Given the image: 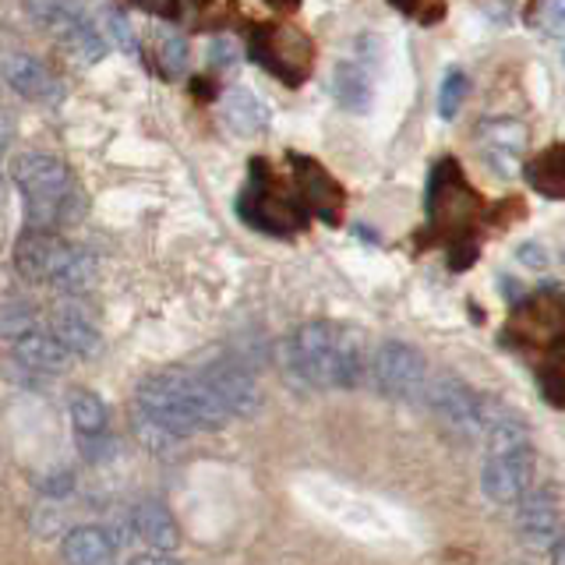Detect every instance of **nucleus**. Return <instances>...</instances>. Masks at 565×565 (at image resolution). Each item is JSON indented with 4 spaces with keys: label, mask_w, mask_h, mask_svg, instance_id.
<instances>
[{
    "label": "nucleus",
    "mask_w": 565,
    "mask_h": 565,
    "mask_svg": "<svg viewBox=\"0 0 565 565\" xmlns=\"http://www.w3.org/2000/svg\"><path fill=\"white\" fill-rule=\"evenodd\" d=\"M290 358L297 375L315 388H353L361 382V347L335 322H308L294 332Z\"/></svg>",
    "instance_id": "1"
},
{
    "label": "nucleus",
    "mask_w": 565,
    "mask_h": 565,
    "mask_svg": "<svg viewBox=\"0 0 565 565\" xmlns=\"http://www.w3.org/2000/svg\"><path fill=\"white\" fill-rule=\"evenodd\" d=\"M14 184L25 194V212H29V230L40 234H57V226H64L75 212V181L71 170L61 163L57 156L46 152H25L14 159L11 167Z\"/></svg>",
    "instance_id": "2"
},
{
    "label": "nucleus",
    "mask_w": 565,
    "mask_h": 565,
    "mask_svg": "<svg viewBox=\"0 0 565 565\" xmlns=\"http://www.w3.org/2000/svg\"><path fill=\"white\" fill-rule=\"evenodd\" d=\"M371 379L388 399H414L428 385V361L420 350L406 343H382L375 361H371Z\"/></svg>",
    "instance_id": "3"
},
{
    "label": "nucleus",
    "mask_w": 565,
    "mask_h": 565,
    "mask_svg": "<svg viewBox=\"0 0 565 565\" xmlns=\"http://www.w3.org/2000/svg\"><path fill=\"white\" fill-rule=\"evenodd\" d=\"M205 388L216 403L226 411V417H255L258 406H262V393H258V382L252 379V371L241 367L237 361L220 358V361H209L202 367Z\"/></svg>",
    "instance_id": "4"
},
{
    "label": "nucleus",
    "mask_w": 565,
    "mask_h": 565,
    "mask_svg": "<svg viewBox=\"0 0 565 565\" xmlns=\"http://www.w3.org/2000/svg\"><path fill=\"white\" fill-rule=\"evenodd\" d=\"M534 473H537V456L530 446H523L505 456H488V463L481 470V488L491 502L516 505L534 488Z\"/></svg>",
    "instance_id": "5"
},
{
    "label": "nucleus",
    "mask_w": 565,
    "mask_h": 565,
    "mask_svg": "<svg viewBox=\"0 0 565 565\" xmlns=\"http://www.w3.org/2000/svg\"><path fill=\"white\" fill-rule=\"evenodd\" d=\"M75 244L61 241V234H40V230H25L14 244V265L18 273L32 282H53L67 265Z\"/></svg>",
    "instance_id": "6"
},
{
    "label": "nucleus",
    "mask_w": 565,
    "mask_h": 565,
    "mask_svg": "<svg viewBox=\"0 0 565 565\" xmlns=\"http://www.w3.org/2000/svg\"><path fill=\"white\" fill-rule=\"evenodd\" d=\"M177 403L184 406V414L191 417L194 431H220L226 428V411L216 403V396L209 393L205 382L194 375V371H184V367H173V371H163Z\"/></svg>",
    "instance_id": "7"
},
{
    "label": "nucleus",
    "mask_w": 565,
    "mask_h": 565,
    "mask_svg": "<svg viewBox=\"0 0 565 565\" xmlns=\"http://www.w3.org/2000/svg\"><path fill=\"white\" fill-rule=\"evenodd\" d=\"M424 393H428L431 411L446 424H452L456 431H477V399H481V393H473L470 385L452 375H438L435 382L424 385Z\"/></svg>",
    "instance_id": "8"
},
{
    "label": "nucleus",
    "mask_w": 565,
    "mask_h": 565,
    "mask_svg": "<svg viewBox=\"0 0 565 565\" xmlns=\"http://www.w3.org/2000/svg\"><path fill=\"white\" fill-rule=\"evenodd\" d=\"M0 75L8 78V85L18 96H25L32 103H57L61 99L57 78H53L35 57H29V53H8V57L0 61Z\"/></svg>",
    "instance_id": "9"
},
{
    "label": "nucleus",
    "mask_w": 565,
    "mask_h": 565,
    "mask_svg": "<svg viewBox=\"0 0 565 565\" xmlns=\"http://www.w3.org/2000/svg\"><path fill=\"white\" fill-rule=\"evenodd\" d=\"M516 520H520V530H523V541L534 544V547H552L562 530V516H558V502L555 494L547 491H530L516 502Z\"/></svg>",
    "instance_id": "10"
},
{
    "label": "nucleus",
    "mask_w": 565,
    "mask_h": 565,
    "mask_svg": "<svg viewBox=\"0 0 565 565\" xmlns=\"http://www.w3.org/2000/svg\"><path fill=\"white\" fill-rule=\"evenodd\" d=\"M11 358L18 367L32 371V375H57V371L67 367V353L50 332H29L22 340H14Z\"/></svg>",
    "instance_id": "11"
},
{
    "label": "nucleus",
    "mask_w": 565,
    "mask_h": 565,
    "mask_svg": "<svg viewBox=\"0 0 565 565\" xmlns=\"http://www.w3.org/2000/svg\"><path fill=\"white\" fill-rule=\"evenodd\" d=\"M481 146L491 163H499L502 173H512L526 146V128L516 120H488L481 124Z\"/></svg>",
    "instance_id": "12"
},
{
    "label": "nucleus",
    "mask_w": 565,
    "mask_h": 565,
    "mask_svg": "<svg viewBox=\"0 0 565 565\" xmlns=\"http://www.w3.org/2000/svg\"><path fill=\"white\" fill-rule=\"evenodd\" d=\"M64 562L67 565H114L117 544L99 526H75L64 537Z\"/></svg>",
    "instance_id": "13"
},
{
    "label": "nucleus",
    "mask_w": 565,
    "mask_h": 565,
    "mask_svg": "<svg viewBox=\"0 0 565 565\" xmlns=\"http://www.w3.org/2000/svg\"><path fill=\"white\" fill-rule=\"evenodd\" d=\"M223 120L234 135L252 138V135L265 131L269 110H265V103L247 93V88H230V93L223 96Z\"/></svg>",
    "instance_id": "14"
},
{
    "label": "nucleus",
    "mask_w": 565,
    "mask_h": 565,
    "mask_svg": "<svg viewBox=\"0 0 565 565\" xmlns=\"http://www.w3.org/2000/svg\"><path fill=\"white\" fill-rule=\"evenodd\" d=\"M135 534L156 552H173L181 544V526L170 516V509L159 502H146L135 509Z\"/></svg>",
    "instance_id": "15"
},
{
    "label": "nucleus",
    "mask_w": 565,
    "mask_h": 565,
    "mask_svg": "<svg viewBox=\"0 0 565 565\" xmlns=\"http://www.w3.org/2000/svg\"><path fill=\"white\" fill-rule=\"evenodd\" d=\"M53 340L61 343V350L67 353H78V358H93V353H99L103 340H99V329L88 322V318L82 311H61L57 318H53Z\"/></svg>",
    "instance_id": "16"
},
{
    "label": "nucleus",
    "mask_w": 565,
    "mask_h": 565,
    "mask_svg": "<svg viewBox=\"0 0 565 565\" xmlns=\"http://www.w3.org/2000/svg\"><path fill=\"white\" fill-rule=\"evenodd\" d=\"M335 99H340L350 114H364L371 106V78L361 64L335 67Z\"/></svg>",
    "instance_id": "17"
},
{
    "label": "nucleus",
    "mask_w": 565,
    "mask_h": 565,
    "mask_svg": "<svg viewBox=\"0 0 565 565\" xmlns=\"http://www.w3.org/2000/svg\"><path fill=\"white\" fill-rule=\"evenodd\" d=\"M93 282H96V258L88 255L85 247H75L61 276L53 279V287L64 294H85V290H93Z\"/></svg>",
    "instance_id": "18"
},
{
    "label": "nucleus",
    "mask_w": 565,
    "mask_h": 565,
    "mask_svg": "<svg viewBox=\"0 0 565 565\" xmlns=\"http://www.w3.org/2000/svg\"><path fill=\"white\" fill-rule=\"evenodd\" d=\"M71 420H75V431L82 438H93V435H106V406L96 393H88V388H82V393H75V399H71Z\"/></svg>",
    "instance_id": "19"
},
{
    "label": "nucleus",
    "mask_w": 565,
    "mask_h": 565,
    "mask_svg": "<svg viewBox=\"0 0 565 565\" xmlns=\"http://www.w3.org/2000/svg\"><path fill=\"white\" fill-rule=\"evenodd\" d=\"M64 40H67V46L78 53L82 61H103V53H106V43H103V35L88 25V22H82V18H71V22L64 25Z\"/></svg>",
    "instance_id": "20"
},
{
    "label": "nucleus",
    "mask_w": 565,
    "mask_h": 565,
    "mask_svg": "<svg viewBox=\"0 0 565 565\" xmlns=\"http://www.w3.org/2000/svg\"><path fill=\"white\" fill-rule=\"evenodd\" d=\"M35 332V311L25 305H0V340H22Z\"/></svg>",
    "instance_id": "21"
},
{
    "label": "nucleus",
    "mask_w": 565,
    "mask_h": 565,
    "mask_svg": "<svg viewBox=\"0 0 565 565\" xmlns=\"http://www.w3.org/2000/svg\"><path fill=\"white\" fill-rule=\"evenodd\" d=\"M467 99V78H463V71H449L446 82H441V96H438V114L452 120L456 110L463 106Z\"/></svg>",
    "instance_id": "22"
},
{
    "label": "nucleus",
    "mask_w": 565,
    "mask_h": 565,
    "mask_svg": "<svg viewBox=\"0 0 565 565\" xmlns=\"http://www.w3.org/2000/svg\"><path fill=\"white\" fill-rule=\"evenodd\" d=\"M159 61H163L167 75H184V71H188V43H184V35H167L163 46H159Z\"/></svg>",
    "instance_id": "23"
},
{
    "label": "nucleus",
    "mask_w": 565,
    "mask_h": 565,
    "mask_svg": "<svg viewBox=\"0 0 565 565\" xmlns=\"http://www.w3.org/2000/svg\"><path fill=\"white\" fill-rule=\"evenodd\" d=\"M106 32H110V40H114L124 53H138L135 29H131L128 14H124V11H106Z\"/></svg>",
    "instance_id": "24"
},
{
    "label": "nucleus",
    "mask_w": 565,
    "mask_h": 565,
    "mask_svg": "<svg viewBox=\"0 0 565 565\" xmlns=\"http://www.w3.org/2000/svg\"><path fill=\"white\" fill-rule=\"evenodd\" d=\"M209 64L220 67V71H230L241 64V46L237 40H230V35H220V40L209 43Z\"/></svg>",
    "instance_id": "25"
},
{
    "label": "nucleus",
    "mask_w": 565,
    "mask_h": 565,
    "mask_svg": "<svg viewBox=\"0 0 565 565\" xmlns=\"http://www.w3.org/2000/svg\"><path fill=\"white\" fill-rule=\"evenodd\" d=\"M35 488H40L43 494H50V499H64V494H71V488H75V473H71L67 467L40 473L35 477Z\"/></svg>",
    "instance_id": "26"
},
{
    "label": "nucleus",
    "mask_w": 565,
    "mask_h": 565,
    "mask_svg": "<svg viewBox=\"0 0 565 565\" xmlns=\"http://www.w3.org/2000/svg\"><path fill=\"white\" fill-rule=\"evenodd\" d=\"M135 431H138V438L146 441L149 449H156V452H163V449L170 446V441H173L163 428H159V424H152L141 411H138V417H135Z\"/></svg>",
    "instance_id": "27"
},
{
    "label": "nucleus",
    "mask_w": 565,
    "mask_h": 565,
    "mask_svg": "<svg viewBox=\"0 0 565 565\" xmlns=\"http://www.w3.org/2000/svg\"><path fill=\"white\" fill-rule=\"evenodd\" d=\"M558 149H552L547 156H541L534 167H541V170H534V184L541 188L544 184V177H552V188H555V194H562V167H558Z\"/></svg>",
    "instance_id": "28"
},
{
    "label": "nucleus",
    "mask_w": 565,
    "mask_h": 565,
    "mask_svg": "<svg viewBox=\"0 0 565 565\" xmlns=\"http://www.w3.org/2000/svg\"><path fill=\"white\" fill-rule=\"evenodd\" d=\"M78 441H82V449H85L88 459H106V456L114 452V438L110 435H93V438L78 435Z\"/></svg>",
    "instance_id": "29"
},
{
    "label": "nucleus",
    "mask_w": 565,
    "mask_h": 565,
    "mask_svg": "<svg viewBox=\"0 0 565 565\" xmlns=\"http://www.w3.org/2000/svg\"><path fill=\"white\" fill-rule=\"evenodd\" d=\"M520 262L530 265V269H544V265H547V255H544V247H537V244H523V247H520Z\"/></svg>",
    "instance_id": "30"
},
{
    "label": "nucleus",
    "mask_w": 565,
    "mask_h": 565,
    "mask_svg": "<svg viewBox=\"0 0 565 565\" xmlns=\"http://www.w3.org/2000/svg\"><path fill=\"white\" fill-rule=\"evenodd\" d=\"M131 565H173L170 558H163V555H138Z\"/></svg>",
    "instance_id": "31"
}]
</instances>
